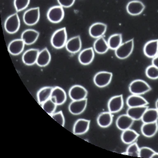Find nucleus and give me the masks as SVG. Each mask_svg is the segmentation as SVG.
Instances as JSON below:
<instances>
[{"mask_svg":"<svg viewBox=\"0 0 158 158\" xmlns=\"http://www.w3.org/2000/svg\"><path fill=\"white\" fill-rule=\"evenodd\" d=\"M66 28H63L56 31L51 39L52 45L56 49H60L65 46L67 42Z\"/></svg>","mask_w":158,"mask_h":158,"instance_id":"f257e3e1","label":"nucleus"},{"mask_svg":"<svg viewBox=\"0 0 158 158\" xmlns=\"http://www.w3.org/2000/svg\"><path fill=\"white\" fill-rule=\"evenodd\" d=\"M129 90L132 94L141 95L149 92L151 90V88L144 80H136L130 84Z\"/></svg>","mask_w":158,"mask_h":158,"instance_id":"f03ea898","label":"nucleus"},{"mask_svg":"<svg viewBox=\"0 0 158 158\" xmlns=\"http://www.w3.org/2000/svg\"><path fill=\"white\" fill-rule=\"evenodd\" d=\"M134 48V40L133 39L122 43L116 50L115 54L118 59H127L131 54Z\"/></svg>","mask_w":158,"mask_h":158,"instance_id":"7ed1b4c3","label":"nucleus"},{"mask_svg":"<svg viewBox=\"0 0 158 158\" xmlns=\"http://www.w3.org/2000/svg\"><path fill=\"white\" fill-rule=\"evenodd\" d=\"M20 22L18 15L17 13L10 16L5 22V28L7 33L13 34L19 29Z\"/></svg>","mask_w":158,"mask_h":158,"instance_id":"20e7f679","label":"nucleus"},{"mask_svg":"<svg viewBox=\"0 0 158 158\" xmlns=\"http://www.w3.org/2000/svg\"><path fill=\"white\" fill-rule=\"evenodd\" d=\"M112 74L107 71H101L95 75L94 78V83L99 87L102 88L107 86L110 83Z\"/></svg>","mask_w":158,"mask_h":158,"instance_id":"39448f33","label":"nucleus"},{"mask_svg":"<svg viewBox=\"0 0 158 158\" xmlns=\"http://www.w3.org/2000/svg\"><path fill=\"white\" fill-rule=\"evenodd\" d=\"M40 16L39 7H34L30 9L25 12L23 15V20L28 25H34L39 21Z\"/></svg>","mask_w":158,"mask_h":158,"instance_id":"423d86ee","label":"nucleus"},{"mask_svg":"<svg viewBox=\"0 0 158 158\" xmlns=\"http://www.w3.org/2000/svg\"><path fill=\"white\" fill-rule=\"evenodd\" d=\"M64 16L63 7L60 6L51 7L47 13L48 20L52 23H58L62 21Z\"/></svg>","mask_w":158,"mask_h":158,"instance_id":"0eeeda50","label":"nucleus"},{"mask_svg":"<svg viewBox=\"0 0 158 158\" xmlns=\"http://www.w3.org/2000/svg\"><path fill=\"white\" fill-rule=\"evenodd\" d=\"M88 92L86 89L80 85H74L69 91V95L73 101H79L86 98Z\"/></svg>","mask_w":158,"mask_h":158,"instance_id":"6e6552de","label":"nucleus"},{"mask_svg":"<svg viewBox=\"0 0 158 158\" xmlns=\"http://www.w3.org/2000/svg\"><path fill=\"white\" fill-rule=\"evenodd\" d=\"M108 110L111 113H117L120 111L123 106L122 95L113 96L110 99L108 102Z\"/></svg>","mask_w":158,"mask_h":158,"instance_id":"1a4fd4ad","label":"nucleus"},{"mask_svg":"<svg viewBox=\"0 0 158 158\" xmlns=\"http://www.w3.org/2000/svg\"><path fill=\"white\" fill-rule=\"evenodd\" d=\"M107 29V25L101 22L93 24L89 29V33L92 38H98L102 37L106 33Z\"/></svg>","mask_w":158,"mask_h":158,"instance_id":"9d476101","label":"nucleus"},{"mask_svg":"<svg viewBox=\"0 0 158 158\" xmlns=\"http://www.w3.org/2000/svg\"><path fill=\"white\" fill-rule=\"evenodd\" d=\"M126 8L129 14L137 16L143 12L145 8V6L140 1H132L127 4Z\"/></svg>","mask_w":158,"mask_h":158,"instance_id":"9b49d317","label":"nucleus"},{"mask_svg":"<svg viewBox=\"0 0 158 158\" xmlns=\"http://www.w3.org/2000/svg\"><path fill=\"white\" fill-rule=\"evenodd\" d=\"M146 56L150 58L155 57L158 55V39L153 40L147 42L143 48Z\"/></svg>","mask_w":158,"mask_h":158,"instance_id":"f8f14e48","label":"nucleus"},{"mask_svg":"<svg viewBox=\"0 0 158 158\" xmlns=\"http://www.w3.org/2000/svg\"><path fill=\"white\" fill-rule=\"evenodd\" d=\"M87 102L86 98L79 101H73L69 105V110L73 114H80L85 110Z\"/></svg>","mask_w":158,"mask_h":158,"instance_id":"ddd939ff","label":"nucleus"},{"mask_svg":"<svg viewBox=\"0 0 158 158\" xmlns=\"http://www.w3.org/2000/svg\"><path fill=\"white\" fill-rule=\"evenodd\" d=\"M50 99L57 106L62 105L66 101V93L61 88L56 86L53 89Z\"/></svg>","mask_w":158,"mask_h":158,"instance_id":"4468645a","label":"nucleus"},{"mask_svg":"<svg viewBox=\"0 0 158 158\" xmlns=\"http://www.w3.org/2000/svg\"><path fill=\"white\" fill-rule=\"evenodd\" d=\"M90 121L80 118L75 122L73 128V132L76 135H81L87 132L89 128Z\"/></svg>","mask_w":158,"mask_h":158,"instance_id":"2eb2a0df","label":"nucleus"},{"mask_svg":"<svg viewBox=\"0 0 158 158\" xmlns=\"http://www.w3.org/2000/svg\"><path fill=\"white\" fill-rule=\"evenodd\" d=\"M134 121L127 114L121 115L116 121V125L118 129L123 131L130 128L133 125Z\"/></svg>","mask_w":158,"mask_h":158,"instance_id":"dca6fc26","label":"nucleus"},{"mask_svg":"<svg viewBox=\"0 0 158 158\" xmlns=\"http://www.w3.org/2000/svg\"><path fill=\"white\" fill-rule=\"evenodd\" d=\"M94 57L93 48H90L84 49L79 54L78 60L80 64L84 65H89L92 62Z\"/></svg>","mask_w":158,"mask_h":158,"instance_id":"f3484780","label":"nucleus"},{"mask_svg":"<svg viewBox=\"0 0 158 158\" xmlns=\"http://www.w3.org/2000/svg\"><path fill=\"white\" fill-rule=\"evenodd\" d=\"M39 51L38 49H31L26 51L22 56V60L26 65H31L36 63Z\"/></svg>","mask_w":158,"mask_h":158,"instance_id":"a211bd4d","label":"nucleus"},{"mask_svg":"<svg viewBox=\"0 0 158 158\" xmlns=\"http://www.w3.org/2000/svg\"><path fill=\"white\" fill-rule=\"evenodd\" d=\"M67 50L71 53H76L80 51L81 48V41L80 36L70 38L65 45Z\"/></svg>","mask_w":158,"mask_h":158,"instance_id":"6ab92c4d","label":"nucleus"},{"mask_svg":"<svg viewBox=\"0 0 158 158\" xmlns=\"http://www.w3.org/2000/svg\"><path fill=\"white\" fill-rule=\"evenodd\" d=\"M158 130L157 122L153 123H144L141 128L142 134L148 138L154 136L157 132Z\"/></svg>","mask_w":158,"mask_h":158,"instance_id":"aec40b11","label":"nucleus"},{"mask_svg":"<svg viewBox=\"0 0 158 158\" xmlns=\"http://www.w3.org/2000/svg\"><path fill=\"white\" fill-rule=\"evenodd\" d=\"M39 35V32L33 29H27L22 33L21 38L25 44L30 45L35 43Z\"/></svg>","mask_w":158,"mask_h":158,"instance_id":"412c9836","label":"nucleus"},{"mask_svg":"<svg viewBox=\"0 0 158 158\" xmlns=\"http://www.w3.org/2000/svg\"><path fill=\"white\" fill-rule=\"evenodd\" d=\"M127 104L129 107H136L147 106L148 102L140 95L132 94L127 98Z\"/></svg>","mask_w":158,"mask_h":158,"instance_id":"4be33fe9","label":"nucleus"},{"mask_svg":"<svg viewBox=\"0 0 158 158\" xmlns=\"http://www.w3.org/2000/svg\"><path fill=\"white\" fill-rule=\"evenodd\" d=\"M25 43L22 39L15 40L10 43L8 47L9 52L13 55H18L24 49Z\"/></svg>","mask_w":158,"mask_h":158,"instance_id":"5701e85b","label":"nucleus"},{"mask_svg":"<svg viewBox=\"0 0 158 158\" xmlns=\"http://www.w3.org/2000/svg\"><path fill=\"white\" fill-rule=\"evenodd\" d=\"M148 108L147 106L129 107L127 110V114L134 121L139 120L141 119L143 114Z\"/></svg>","mask_w":158,"mask_h":158,"instance_id":"b1692460","label":"nucleus"},{"mask_svg":"<svg viewBox=\"0 0 158 158\" xmlns=\"http://www.w3.org/2000/svg\"><path fill=\"white\" fill-rule=\"evenodd\" d=\"M139 136V134L135 131L130 128L123 131L121 139L125 144H131L134 143Z\"/></svg>","mask_w":158,"mask_h":158,"instance_id":"393cba45","label":"nucleus"},{"mask_svg":"<svg viewBox=\"0 0 158 158\" xmlns=\"http://www.w3.org/2000/svg\"><path fill=\"white\" fill-rule=\"evenodd\" d=\"M158 120V110L156 108H148L143 114L141 118L143 123L157 122Z\"/></svg>","mask_w":158,"mask_h":158,"instance_id":"a878e982","label":"nucleus"},{"mask_svg":"<svg viewBox=\"0 0 158 158\" xmlns=\"http://www.w3.org/2000/svg\"><path fill=\"white\" fill-rule=\"evenodd\" d=\"M95 51L99 54H103L107 52L110 49L107 42L103 37L97 38L94 44Z\"/></svg>","mask_w":158,"mask_h":158,"instance_id":"bb28decb","label":"nucleus"},{"mask_svg":"<svg viewBox=\"0 0 158 158\" xmlns=\"http://www.w3.org/2000/svg\"><path fill=\"white\" fill-rule=\"evenodd\" d=\"M51 58V57L49 50L47 48H44L39 52L36 64L40 67L46 66L50 62Z\"/></svg>","mask_w":158,"mask_h":158,"instance_id":"cd10ccee","label":"nucleus"},{"mask_svg":"<svg viewBox=\"0 0 158 158\" xmlns=\"http://www.w3.org/2000/svg\"><path fill=\"white\" fill-rule=\"evenodd\" d=\"M111 113L103 112L100 114L97 118V123L100 127L107 128L109 127L112 123L113 117Z\"/></svg>","mask_w":158,"mask_h":158,"instance_id":"c85d7f7f","label":"nucleus"},{"mask_svg":"<svg viewBox=\"0 0 158 158\" xmlns=\"http://www.w3.org/2000/svg\"><path fill=\"white\" fill-rule=\"evenodd\" d=\"M54 88L46 86L41 89L37 93V98L39 103L42 104L51 98Z\"/></svg>","mask_w":158,"mask_h":158,"instance_id":"c756f323","label":"nucleus"},{"mask_svg":"<svg viewBox=\"0 0 158 158\" xmlns=\"http://www.w3.org/2000/svg\"><path fill=\"white\" fill-rule=\"evenodd\" d=\"M122 34L116 33L111 35L108 38L107 43L110 49L116 50L122 44Z\"/></svg>","mask_w":158,"mask_h":158,"instance_id":"7c9ffc66","label":"nucleus"},{"mask_svg":"<svg viewBox=\"0 0 158 158\" xmlns=\"http://www.w3.org/2000/svg\"><path fill=\"white\" fill-rule=\"evenodd\" d=\"M57 106V105L50 98L42 104V107L48 114L51 115L54 113Z\"/></svg>","mask_w":158,"mask_h":158,"instance_id":"2f4dec72","label":"nucleus"},{"mask_svg":"<svg viewBox=\"0 0 158 158\" xmlns=\"http://www.w3.org/2000/svg\"><path fill=\"white\" fill-rule=\"evenodd\" d=\"M145 74L149 78L156 80L158 79V68L152 64L147 67Z\"/></svg>","mask_w":158,"mask_h":158,"instance_id":"473e14b6","label":"nucleus"},{"mask_svg":"<svg viewBox=\"0 0 158 158\" xmlns=\"http://www.w3.org/2000/svg\"><path fill=\"white\" fill-rule=\"evenodd\" d=\"M139 148L138 144L134 142L130 144L126 152L127 153V155L134 157H139Z\"/></svg>","mask_w":158,"mask_h":158,"instance_id":"72a5a7b5","label":"nucleus"},{"mask_svg":"<svg viewBox=\"0 0 158 158\" xmlns=\"http://www.w3.org/2000/svg\"><path fill=\"white\" fill-rule=\"evenodd\" d=\"M156 152L151 148L148 147H142L139 150V157L152 158Z\"/></svg>","mask_w":158,"mask_h":158,"instance_id":"f704fd0d","label":"nucleus"},{"mask_svg":"<svg viewBox=\"0 0 158 158\" xmlns=\"http://www.w3.org/2000/svg\"><path fill=\"white\" fill-rule=\"evenodd\" d=\"M30 0H14V4L16 10L19 12L27 8Z\"/></svg>","mask_w":158,"mask_h":158,"instance_id":"c9c22d12","label":"nucleus"},{"mask_svg":"<svg viewBox=\"0 0 158 158\" xmlns=\"http://www.w3.org/2000/svg\"><path fill=\"white\" fill-rule=\"evenodd\" d=\"M50 116L54 120L56 121L60 125L64 127L65 124V118L61 111H59L56 113H54Z\"/></svg>","mask_w":158,"mask_h":158,"instance_id":"e433bc0d","label":"nucleus"},{"mask_svg":"<svg viewBox=\"0 0 158 158\" xmlns=\"http://www.w3.org/2000/svg\"><path fill=\"white\" fill-rule=\"evenodd\" d=\"M60 6L62 7H69L72 6L75 0H57Z\"/></svg>","mask_w":158,"mask_h":158,"instance_id":"4c0bfd02","label":"nucleus"},{"mask_svg":"<svg viewBox=\"0 0 158 158\" xmlns=\"http://www.w3.org/2000/svg\"><path fill=\"white\" fill-rule=\"evenodd\" d=\"M152 64L158 68V56L153 58L152 60Z\"/></svg>","mask_w":158,"mask_h":158,"instance_id":"58836bf2","label":"nucleus"},{"mask_svg":"<svg viewBox=\"0 0 158 158\" xmlns=\"http://www.w3.org/2000/svg\"><path fill=\"white\" fill-rule=\"evenodd\" d=\"M152 158H158V153L155 152L152 157Z\"/></svg>","mask_w":158,"mask_h":158,"instance_id":"ea45409f","label":"nucleus"},{"mask_svg":"<svg viewBox=\"0 0 158 158\" xmlns=\"http://www.w3.org/2000/svg\"><path fill=\"white\" fill-rule=\"evenodd\" d=\"M156 108L158 110V99L156 102Z\"/></svg>","mask_w":158,"mask_h":158,"instance_id":"a19ab883","label":"nucleus"},{"mask_svg":"<svg viewBox=\"0 0 158 158\" xmlns=\"http://www.w3.org/2000/svg\"><path fill=\"white\" fill-rule=\"evenodd\" d=\"M157 55L158 56V55Z\"/></svg>","mask_w":158,"mask_h":158,"instance_id":"79ce46f5","label":"nucleus"}]
</instances>
